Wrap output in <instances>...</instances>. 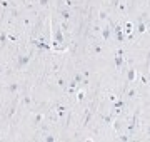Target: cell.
Segmentation results:
<instances>
[{"label": "cell", "mask_w": 150, "mask_h": 142, "mask_svg": "<svg viewBox=\"0 0 150 142\" xmlns=\"http://www.w3.org/2000/svg\"><path fill=\"white\" fill-rule=\"evenodd\" d=\"M5 44H7V32L2 30L0 32V47H5Z\"/></svg>", "instance_id": "cell-16"}, {"label": "cell", "mask_w": 150, "mask_h": 142, "mask_svg": "<svg viewBox=\"0 0 150 142\" xmlns=\"http://www.w3.org/2000/svg\"><path fill=\"white\" fill-rule=\"evenodd\" d=\"M15 110H17V104H13V105L10 107V109H8V112H7L5 117H7V119H12V115L15 114Z\"/></svg>", "instance_id": "cell-20"}, {"label": "cell", "mask_w": 150, "mask_h": 142, "mask_svg": "<svg viewBox=\"0 0 150 142\" xmlns=\"http://www.w3.org/2000/svg\"><path fill=\"white\" fill-rule=\"evenodd\" d=\"M54 107H55V114L59 115L60 120L67 117V114H69V107H67V105H64V104H60L59 102V104H55Z\"/></svg>", "instance_id": "cell-3"}, {"label": "cell", "mask_w": 150, "mask_h": 142, "mask_svg": "<svg viewBox=\"0 0 150 142\" xmlns=\"http://www.w3.org/2000/svg\"><path fill=\"white\" fill-rule=\"evenodd\" d=\"M32 57H33V52H30V54H25V55H18V59H17V69H18V70L25 69V67L30 64Z\"/></svg>", "instance_id": "cell-1"}, {"label": "cell", "mask_w": 150, "mask_h": 142, "mask_svg": "<svg viewBox=\"0 0 150 142\" xmlns=\"http://www.w3.org/2000/svg\"><path fill=\"white\" fill-rule=\"evenodd\" d=\"M37 2L42 9H48V5H50V0H37Z\"/></svg>", "instance_id": "cell-23"}, {"label": "cell", "mask_w": 150, "mask_h": 142, "mask_svg": "<svg viewBox=\"0 0 150 142\" xmlns=\"http://www.w3.org/2000/svg\"><path fill=\"white\" fill-rule=\"evenodd\" d=\"M42 122H45V114L43 112H35L32 115V124L33 126H40Z\"/></svg>", "instance_id": "cell-7"}, {"label": "cell", "mask_w": 150, "mask_h": 142, "mask_svg": "<svg viewBox=\"0 0 150 142\" xmlns=\"http://www.w3.org/2000/svg\"><path fill=\"white\" fill-rule=\"evenodd\" d=\"M90 120H92V112H90V110H87L85 117H83V126H88V124H90Z\"/></svg>", "instance_id": "cell-17"}, {"label": "cell", "mask_w": 150, "mask_h": 142, "mask_svg": "<svg viewBox=\"0 0 150 142\" xmlns=\"http://www.w3.org/2000/svg\"><path fill=\"white\" fill-rule=\"evenodd\" d=\"M102 52H103L102 45L98 44V42H92V54L98 55V54H102Z\"/></svg>", "instance_id": "cell-11"}, {"label": "cell", "mask_w": 150, "mask_h": 142, "mask_svg": "<svg viewBox=\"0 0 150 142\" xmlns=\"http://www.w3.org/2000/svg\"><path fill=\"white\" fill-rule=\"evenodd\" d=\"M22 105H25V107L32 105V97H30V94H25V95H23V99H22Z\"/></svg>", "instance_id": "cell-13"}, {"label": "cell", "mask_w": 150, "mask_h": 142, "mask_svg": "<svg viewBox=\"0 0 150 142\" xmlns=\"http://www.w3.org/2000/svg\"><path fill=\"white\" fill-rule=\"evenodd\" d=\"M122 32H123V35H125V38L129 37V35H132V32H134V25H132V22L125 23V25L122 27Z\"/></svg>", "instance_id": "cell-9"}, {"label": "cell", "mask_w": 150, "mask_h": 142, "mask_svg": "<svg viewBox=\"0 0 150 142\" xmlns=\"http://www.w3.org/2000/svg\"><path fill=\"white\" fill-rule=\"evenodd\" d=\"M108 23H110V27H112V32L115 33V40H117L118 44L125 42L127 38H125V35H123V32H122V27L117 25V23H112V22H108Z\"/></svg>", "instance_id": "cell-2"}, {"label": "cell", "mask_w": 150, "mask_h": 142, "mask_svg": "<svg viewBox=\"0 0 150 142\" xmlns=\"http://www.w3.org/2000/svg\"><path fill=\"white\" fill-rule=\"evenodd\" d=\"M22 25H23L25 28H30V27H32V20H30L28 17H23V20H22Z\"/></svg>", "instance_id": "cell-19"}, {"label": "cell", "mask_w": 150, "mask_h": 142, "mask_svg": "<svg viewBox=\"0 0 150 142\" xmlns=\"http://www.w3.org/2000/svg\"><path fill=\"white\" fill-rule=\"evenodd\" d=\"M135 95H137V90H135V89H129V90H127V97L129 99L135 97Z\"/></svg>", "instance_id": "cell-25"}, {"label": "cell", "mask_w": 150, "mask_h": 142, "mask_svg": "<svg viewBox=\"0 0 150 142\" xmlns=\"http://www.w3.org/2000/svg\"><path fill=\"white\" fill-rule=\"evenodd\" d=\"M59 15H60V20H65V22L74 20V12L70 9H59Z\"/></svg>", "instance_id": "cell-4"}, {"label": "cell", "mask_w": 150, "mask_h": 142, "mask_svg": "<svg viewBox=\"0 0 150 142\" xmlns=\"http://www.w3.org/2000/svg\"><path fill=\"white\" fill-rule=\"evenodd\" d=\"M115 99H117V95H115V94H108V100H110V102H113Z\"/></svg>", "instance_id": "cell-27"}, {"label": "cell", "mask_w": 150, "mask_h": 142, "mask_svg": "<svg viewBox=\"0 0 150 142\" xmlns=\"http://www.w3.org/2000/svg\"><path fill=\"white\" fill-rule=\"evenodd\" d=\"M77 85H79V84H77V82L74 80V79H72V80L69 82V89H67V92H69L70 95H72V94L75 92V89H77Z\"/></svg>", "instance_id": "cell-14"}, {"label": "cell", "mask_w": 150, "mask_h": 142, "mask_svg": "<svg viewBox=\"0 0 150 142\" xmlns=\"http://www.w3.org/2000/svg\"><path fill=\"white\" fill-rule=\"evenodd\" d=\"M118 4H120V0H112V7H113V9H117Z\"/></svg>", "instance_id": "cell-28"}, {"label": "cell", "mask_w": 150, "mask_h": 142, "mask_svg": "<svg viewBox=\"0 0 150 142\" xmlns=\"http://www.w3.org/2000/svg\"><path fill=\"white\" fill-rule=\"evenodd\" d=\"M85 95H87L85 90H79V92H77V100H79V102L82 104V102L85 100Z\"/></svg>", "instance_id": "cell-18"}, {"label": "cell", "mask_w": 150, "mask_h": 142, "mask_svg": "<svg viewBox=\"0 0 150 142\" xmlns=\"http://www.w3.org/2000/svg\"><path fill=\"white\" fill-rule=\"evenodd\" d=\"M2 72H4V70H2V69H0V75H2Z\"/></svg>", "instance_id": "cell-32"}, {"label": "cell", "mask_w": 150, "mask_h": 142, "mask_svg": "<svg viewBox=\"0 0 150 142\" xmlns=\"http://www.w3.org/2000/svg\"><path fill=\"white\" fill-rule=\"evenodd\" d=\"M134 30H135L137 33H145V32H147V22H145V20H140V18H139V23L134 27Z\"/></svg>", "instance_id": "cell-8"}, {"label": "cell", "mask_w": 150, "mask_h": 142, "mask_svg": "<svg viewBox=\"0 0 150 142\" xmlns=\"http://www.w3.org/2000/svg\"><path fill=\"white\" fill-rule=\"evenodd\" d=\"M5 90L8 94H12V95H15L18 90H20V82H10L5 85Z\"/></svg>", "instance_id": "cell-6"}, {"label": "cell", "mask_w": 150, "mask_h": 142, "mask_svg": "<svg viewBox=\"0 0 150 142\" xmlns=\"http://www.w3.org/2000/svg\"><path fill=\"white\" fill-rule=\"evenodd\" d=\"M2 139H4V134H2V132H0V141H2Z\"/></svg>", "instance_id": "cell-30"}, {"label": "cell", "mask_w": 150, "mask_h": 142, "mask_svg": "<svg viewBox=\"0 0 150 142\" xmlns=\"http://www.w3.org/2000/svg\"><path fill=\"white\" fill-rule=\"evenodd\" d=\"M60 2H64V5L65 7H62V9H74V5H75V0H60Z\"/></svg>", "instance_id": "cell-15"}, {"label": "cell", "mask_w": 150, "mask_h": 142, "mask_svg": "<svg viewBox=\"0 0 150 142\" xmlns=\"http://www.w3.org/2000/svg\"><path fill=\"white\" fill-rule=\"evenodd\" d=\"M0 69H2V70H5V67H4V65H0Z\"/></svg>", "instance_id": "cell-31"}, {"label": "cell", "mask_w": 150, "mask_h": 142, "mask_svg": "<svg viewBox=\"0 0 150 142\" xmlns=\"http://www.w3.org/2000/svg\"><path fill=\"white\" fill-rule=\"evenodd\" d=\"M110 35H112V27L110 25H105V27L100 28V37H102L103 42H108L110 40Z\"/></svg>", "instance_id": "cell-5"}, {"label": "cell", "mask_w": 150, "mask_h": 142, "mask_svg": "<svg viewBox=\"0 0 150 142\" xmlns=\"http://www.w3.org/2000/svg\"><path fill=\"white\" fill-rule=\"evenodd\" d=\"M123 60H125V57H120V55H113V62H115V67H117V69H122Z\"/></svg>", "instance_id": "cell-12"}, {"label": "cell", "mask_w": 150, "mask_h": 142, "mask_svg": "<svg viewBox=\"0 0 150 142\" xmlns=\"http://www.w3.org/2000/svg\"><path fill=\"white\" fill-rule=\"evenodd\" d=\"M57 85H59L60 89H65L67 82H65V79H64V77H59V79H57Z\"/></svg>", "instance_id": "cell-22"}, {"label": "cell", "mask_w": 150, "mask_h": 142, "mask_svg": "<svg viewBox=\"0 0 150 142\" xmlns=\"http://www.w3.org/2000/svg\"><path fill=\"white\" fill-rule=\"evenodd\" d=\"M43 141H45V142H54V141H55V137L48 134V136H45V137H43Z\"/></svg>", "instance_id": "cell-26"}, {"label": "cell", "mask_w": 150, "mask_h": 142, "mask_svg": "<svg viewBox=\"0 0 150 142\" xmlns=\"http://www.w3.org/2000/svg\"><path fill=\"white\" fill-rule=\"evenodd\" d=\"M117 139H118V141L127 142V141H130L132 137H130V136H127V134H120V132H118V134H117Z\"/></svg>", "instance_id": "cell-21"}, {"label": "cell", "mask_w": 150, "mask_h": 142, "mask_svg": "<svg viewBox=\"0 0 150 142\" xmlns=\"http://www.w3.org/2000/svg\"><path fill=\"white\" fill-rule=\"evenodd\" d=\"M142 84H144V85H147V84H149V79H147V75H142Z\"/></svg>", "instance_id": "cell-29"}, {"label": "cell", "mask_w": 150, "mask_h": 142, "mask_svg": "<svg viewBox=\"0 0 150 142\" xmlns=\"http://www.w3.org/2000/svg\"><path fill=\"white\" fill-rule=\"evenodd\" d=\"M98 18H100V20H108L107 12H105V10H100V12H98Z\"/></svg>", "instance_id": "cell-24"}, {"label": "cell", "mask_w": 150, "mask_h": 142, "mask_svg": "<svg viewBox=\"0 0 150 142\" xmlns=\"http://www.w3.org/2000/svg\"><path fill=\"white\" fill-rule=\"evenodd\" d=\"M137 79V70L135 69H127V82H135Z\"/></svg>", "instance_id": "cell-10"}]
</instances>
